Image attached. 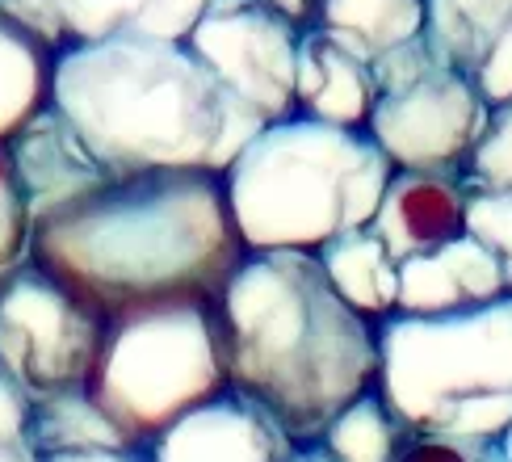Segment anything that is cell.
Listing matches in <instances>:
<instances>
[{
	"mask_svg": "<svg viewBox=\"0 0 512 462\" xmlns=\"http://www.w3.org/2000/svg\"><path fill=\"white\" fill-rule=\"evenodd\" d=\"M244 252L227 181L210 168L114 177L30 227V261L105 320L152 303L219 299Z\"/></svg>",
	"mask_w": 512,
	"mask_h": 462,
	"instance_id": "1",
	"label": "cell"
},
{
	"mask_svg": "<svg viewBox=\"0 0 512 462\" xmlns=\"http://www.w3.org/2000/svg\"><path fill=\"white\" fill-rule=\"evenodd\" d=\"M231 391L261 404L298 446L378 387V324L353 311L315 252H244L215 299Z\"/></svg>",
	"mask_w": 512,
	"mask_h": 462,
	"instance_id": "2",
	"label": "cell"
},
{
	"mask_svg": "<svg viewBox=\"0 0 512 462\" xmlns=\"http://www.w3.org/2000/svg\"><path fill=\"white\" fill-rule=\"evenodd\" d=\"M51 101L110 177L160 168L223 173L265 126L185 38L72 42L55 55Z\"/></svg>",
	"mask_w": 512,
	"mask_h": 462,
	"instance_id": "3",
	"label": "cell"
},
{
	"mask_svg": "<svg viewBox=\"0 0 512 462\" xmlns=\"http://www.w3.org/2000/svg\"><path fill=\"white\" fill-rule=\"evenodd\" d=\"M391 173L395 164L370 131L290 114L265 122L223 168V181L248 252H319L374 219Z\"/></svg>",
	"mask_w": 512,
	"mask_h": 462,
	"instance_id": "4",
	"label": "cell"
},
{
	"mask_svg": "<svg viewBox=\"0 0 512 462\" xmlns=\"http://www.w3.org/2000/svg\"><path fill=\"white\" fill-rule=\"evenodd\" d=\"M378 395L412 433L500 441L512 429V294L378 324Z\"/></svg>",
	"mask_w": 512,
	"mask_h": 462,
	"instance_id": "5",
	"label": "cell"
},
{
	"mask_svg": "<svg viewBox=\"0 0 512 462\" xmlns=\"http://www.w3.org/2000/svg\"><path fill=\"white\" fill-rule=\"evenodd\" d=\"M227 387L215 299H177L110 315L84 391L135 446H147Z\"/></svg>",
	"mask_w": 512,
	"mask_h": 462,
	"instance_id": "6",
	"label": "cell"
},
{
	"mask_svg": "<svg viewBox=\"0 0 512 462\" xmlns=\"http://www.w3.org/2000/svg\"><path fill=\"white\" fill-rule=\"evenodd\" d=\"M374 80L378 101L366 131L391 164L462 177L492 110L475 80L450 68L424 34L382 51Z\"/></svg>",
	"mask_w": 512,
	"mask_h": 462,
	"instance_id": "7",
	"label": "cell"
},
{
	"mask_svg": "<svg viewBox=\"0 0 512 462\" xmlns=\"http://www.w3.org/2000/svg\"><path fill=\"white\" fill-rule=\"evenodd\" d=\"M105 315L55 282L38 261L0 273V374L38 404L89 387Z\"/></svg>",
	"mask_w": 512,
	"mask_h": 462,
	"instance_id": "8",
	"label": "cell"
},
{
	"mask_svg": "<svg viewBox=\"0 0 512 462\" xmlns=\"http://www.w3.org/2000/svg\"><path fill=\"white\" fill-rule=\"evenodd\" d=\"M185 42L265 122L290 118L298 110L303 30L265 0H210Z\"/></svg>",
	"mask_w": 512,
	"mask_h": 462,
	"instance_id": "9",
	"label": "cell"
},
{
	"mask_svg": "<svg viewBox=\"0 0 512 462\" xmlns=\"http://www.w3.org/2000/svg\"><path fill=\"white\" fill-rule=\"evenodd\" d=\"M298 441L240 391H223L147 441L152 462H290Z\"/></svg>",
	"mask_w": 512,
	"mask_h": 462,
	"instance_id": "10",
	"label": "cell"
},
{
	"mask_svg": "<svg viewBox=\"0 0 512 462\" xmlns=\"http://www.w3.org/2000/svg\"><path fill=\"white\" fill-rule=\"evenodd\" d=\"M206 5L210 0H0V13L63 51L118 34L185 38Z\"/></svg>",
	"mask_w": 512,
	"mask_h": 462,
	"instance_id": "11",
	"label": "cell"
},
{
	"mask_svg": "<svg viewBox=\"0 0 512 462\" xmlns=\"http://www.w3.org/2000/svg\"><path fill=\"white\" fill-rule=\"evenodd\" d=\"M5 147H9L13 173L21 181V194H26L30 219L68 206L84 194H93V189H101L105 181H114L105 173V164L72 131V122L55 110V101L34 122L21 126Z\"/></svg>",
	"mask_w": 512,
	"mask_h": 462,
	"instance_id": "12",
	"label": "cell"
},
{
	"mask_svg": "<svg viewBox=\"0 0 512 462\" xmlns=\"http://www.w3.org/2000/svg\"><path fill=\"white\" fill-rule=\"evenodd\" d=\"M370 227L387 240L395 261L450 244L466 236V181L429 168H395Z\"/></svg>",
	"mask_w": 512,
	"mask_h": 462,
	"instance_id": "13",
	"label": "cell"
},
{
	"mask_svg": "<svg viewBox=\"0 0 512 462\" xmlns=\"http://www.w3.org/2000/svg\"><path fill=\"white\" fill-rule=\"evenodd\" d=\"M508 294L500 261L471 231L433 252L399 261V315H450Z\"/></svg>",
	"mask_w": 512,
	"mask_h": 462,
	"instance_id": "14",
	"label": "cell"
},
{
	"mask_svg": "<svg viewBox=\"0 0 512 462\" xmlns=\"http://www.w3.org/2000/svg\"><path fill=\"white\" fill-rule=\"evenodd\" d=\"M378 101L374 63L336 42L328 30L307 26L298 42V110L332 126L366 131Z\"/></svg>",
	"mask_w": 512,
	"mask_h": 462,
	"instance_id": "15",
	"label": "cell"
},
{
	"mask_svg": "<svg viewBox=\"0 0 512 462\" xmlns=\"http://www.w3.org/2000/svg\"><path fill=\"white\" fill-rule=\"evenodd\" d=\"M315 257L324 265L328 282L336 286V294L353 311H361L374 324L395 315V307H399V261L370 223L328 240Z\"/></svg>",
	"mask_w": 512,
	"mask_h": 462,
	"instance_id": "16",
	"label": "cell"
},
{
	"mask_svg": "<svg viewBox=\"0 0 512 462\" xmlns=\"http://www.w3.org/2000/svg\"><path fill=\"white\" fill-rule=\"evenodd\" d=\"M424 38L433 51L471 76L512 38V0H424Z\"/></svg>",
	"mask_w": 512,
	"mask_h": 462,
	"instance_id": "17",
	"label": "cell"
},
{
	"mask_svg": "<svg viewBox=\"0 0 512 462\" xmlns=\"http://www.w3.org/2000/svg\"><path fill=\"white\" fill-rule=\"evenodd\" d=\"M55 55L47 38L0 13V143H9L51 105Z\"/></svg>",
	"mask_w": 512,
	"mask_h": 462,
	"instance_id": "18",
	"label": "cell"
},
{
	"mask_svg": "<svg viewBox=\"0 0 512 462\" xmlns=\"http://www.w3.org/2000/svg\"><path fill=\"white\" fill-rule=\"evenodd\" d=\"M315 26L374 63L382 51L424 34V0H319Z\"/></svg>",
	"mask_w": 512,
	"mask_h": 462,
	"instance_id": "19",
	"label": "cell"
},
{
	"mask_svg": "<svg viewBox=\"0 0 512 462\" xmlns=\"http://www.w3.org/2000/svg\"><path fill=\"white\" fill-rule=\"evenodd\" d=\"M412 437L416 433L391 412V404L374 387L357 395L345 412H336L315 446H324L332 462H399Z\"/></svg>",
	"mask_w": 512,
	"mask_h": 462,
	"instance_id": "20",
	"label": "cell"
},
{
	"mask_svg": "<svg viewBox=\"0 0 512 462\" xmlns=\"http://www.w3.org/2000/svg\"><path fill=\"white\" fill-rule=\"evenodd\" d=\"M34 437L42 454H68V450H122L135 446L110 416H105L89 391H63L51 399L30 404Z\"/></svg>",
	"mask_w": 512,
	"mask_h": 462,
	"instance_id": "21",
	"label": "cell"
},
{
	"mask_svg": "<svg viewBox=\"0 0 512 462\" xmlns=\"http://www.w3.org/2000/svg\"><path fill=\"white\" fill-rule=\"evenodd\" d=\"M462 181L471 189H512V101L487 110V126L466 160Z\"/></svg>",
	"mask_w": 512,
	"mask_h": 462,
	"instance_id": "22",
	"label": "cell"
},
{
	"mask_svg": "<svg viewBox=\"0 0 512 462\" xmlns=\"http://www.w3.org/2000/svg\"><path fill=\"white\" fill-rule=\"evenodd\" d=\"M466 231L500 261L508 294H512V189L466 185Z\"/></svg>",
	"mask_w": 512,
	"mask_h": 462,
	"instance_id": "23",
	"label": "cell"
},
{
	"mask_svg": "<svg viewBox=\"0 0 512 462\" xmlns=\"http://www.w3.org/2000/svg\"><path fill=\"white\" fill-rule=\"evenodd\" d=\"M30 227L34 219H30L26 194H21V181L13 173L9 147L0 143V273L30 257Z\"/></svg>",
	"mask_w": 512,
	"mask_h": 462,
	"instance_id": "24",
	"label": "cell"
},
{
	"mask_svg": "<svg viewBox=\"0 0 512 462\" xmlns=\"http://www.w3.org/2000/svg\"><path fill=\"white\" fill-rule=\"evenodd\" d=\"M0 462H42L30 399L0 374Z\"/></svg>",
	"mask_w": 512,
	"mask_h": 462,
	"instance_id": "25",
	"label": "cell"
},
{
	"mask_svg": "<svg viewBox=\"0 0 512 462\" xmlns=\"http://www.w3.org/2000/svg\"><path fill=\"white\" fill-rule=\"evenodd\" d=\"M399 462H508L500 441H479V437H437V433H416Z\"/></svg>",
	"mask_w": 512,
	"mask_h": 462,
	"instance_id": "26",
	"label": "cell"
},
{
	"mask_svg": "<svg viewBox=\"0 0 512 462\" xmlns=\"http://www.w3.org/2000/svg\"><path fill=\"white\" fill-rule=\"evenodd\" d=\"M42 462H152L147 446H122V450H68V454H42Z\"/></svg>",
	"mask_w": 512,
	"mask_h": 462,
	"instance_id": "27",
	"label": "cell"
},
{
	"mask_svg": "<svg viewBox=\"0 0 512 462\" xmlns=\"http://www.w3.org/2000/svg\"><path fill=\"white\" fill-rule=\"evenodd\" d=\"M269 9H277L282 17H290L298 30H307L315 26V13H319V0H265Z\"/></svg>",
	"mask_w": 512,
	"mask_h": 462,
	"instance_id": "28",
	"label": "cell"
},
{
	"mask_svg": "<svg viewBox=\"0 0 512 462\" xmlns=\"http://www.w3.org/2000/svg\"><path fill=\"white\" fill-rule=\"evenodd\" d=\"M290 462H332V458L324 454V446H303V450H298Z\"/></svg>",
	"mask_w": 512,
	"mask_h": 462,
	"instance_id": "29",
	"label": "cell"
},
{
	"mask_svg": "<svg viewBox=\"0 0 512 462\" xmlns=\"http://www.w3.org/2000/svg\"><path fill=\"white\" fill-rule=\"evenodd\" d=\"M500 446H504V454H508V462H512V429L500 437Z\"/></svg>",
	"mask_w": 512,
	"mask_h": 462,
	"instance_id": "30",
	"label": "cell"
}]
</instances>
